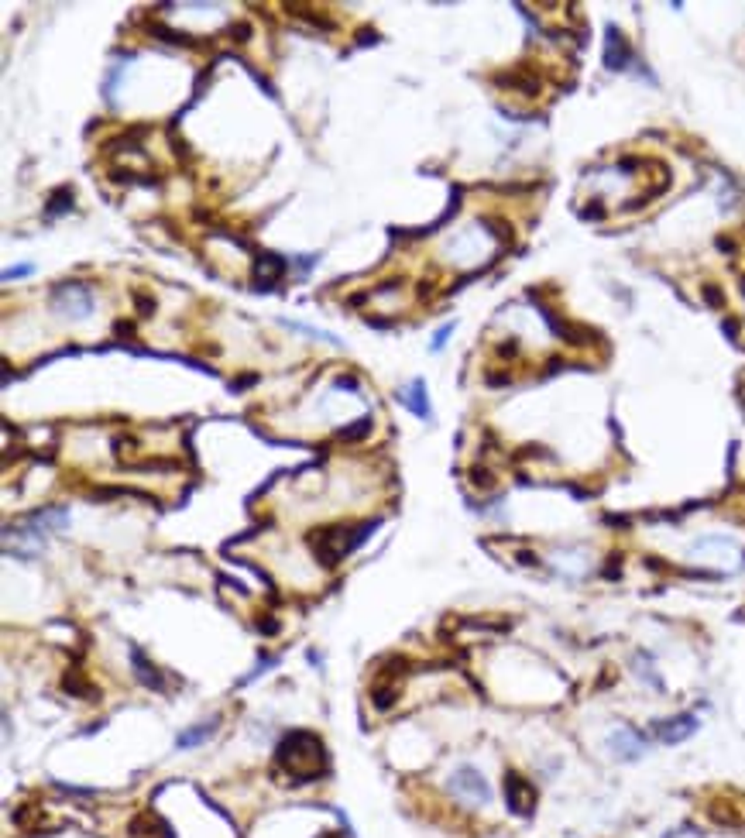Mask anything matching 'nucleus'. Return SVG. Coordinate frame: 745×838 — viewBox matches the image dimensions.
Returning <instances> with one entry per match:
<instances>
[{"mask_svg":"<svg viewBox=\"0 0 745 838\" xmlns=\"http://www.w3.org/2000/svg\"><path fill=\"white\" fill-rule=\"evenodd\" d=\"M275 756H278V763L289 770V777L295 784H309L320 773H327V746L313 732H292V735H286L278 742V749H275Z\"/></svg>","mask_w":745,"mask_h":838,"instance_id":"nucleus-1","label":"nucleus"},{"mask_svg":"<svg viewBox=\"0 0 745 838\" xmlns=\"http://www.w3.org/2000/svg\"><path fill=\"white\" fill-rule=\"evenodd\" d=\"M447 784H450V794H454L457 801L468 804V807H488L491 804V787L477 766L471 763L457 766Z\"/></svg>","mask_w":745,"mask_h":838,"instance_id":"nucleus-2","label":"nucleus"},{"mask_svg":"<svg viewBox=\"0 0 745 838\" xmlns=\"http://www.w3.org/2000/svg\"><path fill=\"white\" fill-rule=\"evenodd\" d=\"M52 310L66 320H86L93 313V292L86 286H59L52 296Z\"/></svg>","mask_w":745,"mask_h":838,"instance_id":"nucleus-3","label":"nucleus"},{"mask_svg":"<svg viewBox=\"0 0 745 838\" xmlns=\"http://www.w3.org/2000/svg\"><path fill=\"white\" fill-rule=\"evenodd\" d=\"M505 797H509V811L519 818H529L540 804V790L529 784L522 773H509L505 777Z\"/></svg>","mask_w":745,"mask_h":838,"instance_id":"nucleus-4","label":"nucleus"},{"mask_svg":"<svg viewBox=\"0 0 745 838\" xmlns=\"http://www.w3.org/2000/svg\"><path fill=\"white\" fill-rule=\"evenodd\" d=\"M646 735L636 729H615L612 735H608V752L615 756V760H622V763H636V760H642L646 756Z\"/></svg>","mask_w":745,"mask_h":838,"instance_id":"nucleus-5","label":"nucleus"},{"mask_svg":"<svg viewBox=\"0 0 745 838\" xmlns=\"http://www.w3.org/2000/svg\"><path fill=\"white\" fill-rule=\"evenodd\" d=\"M697 715H673V718H659V722H653V739H659L663 746H677V742H684V739H691L694 732H697Z\"/></svg>","mask_w":745,"mask_h":838,"instance_id":"nucleus-6","label":"nucleus"},{"mask_svg":"<svg viewBox=\"0 0 745 838\" xmlns=\"http://www.w3.org/2000/svg\"><path fill=\"white\" fill-rule=\"evenodd\" d=\"M347 536H350V533H347V526L327 529V533L316 540V557H320L323 564H330V567L337 564V560H344L347 553L361 543V540H347Z\"/></svg>","mask_w":745,"mask_h":838,"instance_id":"nucleus-7","label":"nucleus"},{"mask_svg":"<svg viewBox=\"0 0 745 838\" xmlns=\"http://www.w3.org/2000/svg\"><path fill=\"white\" fill-rule=\"evenodd\" d=\"M604 66L612 69V73H622L625 66H629V59H632V52H629V41L622 38V32L618 28H608L604 32Z\"/></svg>","mask_w":745,"mask_h":838,"instance_id":"nucleus-8","label":"nucleus"},{"mask_svg":"<svg viewBox=\"0 0 745 838\" xmlns=\"http://www.w3.org/2000/svg\"><path fill=\"white\" fill-rule=\"evenodd\" d=\"M426 388H422V382H409L399 388V402L405 405V409H413L419 419H430V405H426Z\"/></svg>","mask_w":745,"mask_h":838,"instance_id":"nucleus-9","label":"nucleus"},{"mask_svg":"<svg viewBox=\"0 0 745 838\" xmlns=\"http://www.w3.org/2000/svg\"><path fill=\"white\" fill-rule=\"evenodd\" d=\"M214 732H217V718H214V722H206V725H196V729H189V732H179L176 746L179 749L200 746V742H206V739H214Z\"/></svg>","mask_w":745,"mask_h":838,"instance_id":"nucleus-10","label":"nucleus"},{"mask_svg":"<svg viewBox=\"0 0 745 838\" xmlns=\"http://www.w3.org/2000/svg\"><path fill=\"white\" fill-rule=\"evenodd\" d=\"M32 526H38V529H66L69 526V515L62 509H45V512H38L35 519H32Z\"/></svg>","mask_w":745,"mask_h":838,"instance_id":"nucleus-11","label":"nucleus"},{"mask_svg":"<svg viewBox=\"0 0 745 838\" xmlns=\"http://www.w3.org/2000/svg\"><path fill=\"white\" fill-rule=\"evenodd\" d=\"M454 333V323H447V327L437 330V337H433V351H443V344H447V337Z\"/></svg>","mask_w":745,"mask_h":838,"instance_id":"nucleus-12","label":"nucleus"},{"mask_svg":"<svg viewBox=\"0 0 745 838\" xmlns=\"http://www.w3.org/2000/svg\"><path fill=\"white\" fill-rule=\"evenodd\" d=\"M32 272H35L32 265H24V269H7V272H4V282H14V278H28Z\"/></svg>","mask_w":745,"mask_h":838,"instance_id":"nucleus-13","label":"nucleus"},{"mask_svg":"<svg viewBox=\"0 0 745 838\" xmlns=\"http://www.w3.org/2000/svg\"><path fill=\"white\" fill-rule=\"evenodd\" d=\"M704 299H708L711 306H722V292H718V286H708V289H704Z\"/></svg>","mask_w":745,"mask_h":838,"instance_id":"nucleus-14","label":"nucleus"},{"mask_svg":"<svg viewBox=\"0 0 745 838\" xmlns=\"http://www.w3.org/2000/svg\"><path fill=\"white\" fill-rule=\"evenodd\" d=\"M684 835H687V832L680 828V832H667V835H663V838H684Z\"/></svg>","mask_w":745,"mask_h":838,"instance_id":"nucleus-15","label":"nucleus"},{"mask_svg":"<svg viewBox=\"0 0 745 838\" xmlns=\"http://www.w3.org/2000/svg\"><path fill=\"white\" fill-rule=\"evenodd\" d=\"M320 838H341V835H333V832H323V835H320Z\"/></svg>","mask_w":745,"mask_h":838,"instance_id":"nucleus-16","label":"nucleus"}]
</instances>
